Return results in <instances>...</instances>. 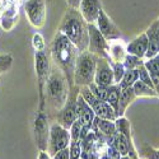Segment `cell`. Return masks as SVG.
I'll list each match as a JSON object with an SVG mask.
<instances>
[{
    "label": "cell",
    "instance_id": "obj_31",
    "mask_svg": "<svg viewBox=\"0 0 159 159\" xmlns=\"http://www.w3.org/2000/svg\"><path fill=\"white\" fill-rule=\"evenodd\" d=\"M13 62V57L10 55H3L0 54V73L7 71Z\"/></svg>",
    "mask_w": 159,
    "mask_h": 159
},
{
    "label": "cell",
    "instance_id": "obj_6",
    "mask_svg": "<svg viewBox=\"0 0 159 159\" xmlns=\"http://www.w3.org/2000/svg\"><path fill=\"white\" fill-rule=\"evenodd\" d=\"M88 33H89V45L88 51L97 57H104L110 60V43L99 32L98 27L94 23H88ZM111 61V60H110Z\"/></svg>",
    "mask_w": 159,
    "mask_h": 159
},
{
    "label": "cell",
    "instance_id": "obj_17",
    "mask_svg": "<svg viewBox=\"0 0 159 159\" xmlns=\"http://www.w3.org/2000/svg\"><path fill=\"white\" fill-rule=\"evenodd\" d=\"M90 107L93 108V111H94V113H96L97 117L104 118V120L116 121V118L118 117L117 113H116V111L106 101H101V99L97 98L93 103L90 104Z\"/></svg>",
    "mask_w": 159,
    "mask_h": 159
},
{
    "label": "cell",
    "instance_id": "obj_25",
    "mask_svg": "<svg viewBox=\"0 0 159 159\" xmlns=\"http://www.w3.org/2000/svg\"><path fill=\"white\" fill-rule=\"evenodd\" d=\"M89 89L92 90V93H93L98 99H101V101H106V99H107L108 87H102V85H98L96 83H92L89 85Z\"/></svg>",
    "mask_w": 159,
    "mask_h": 159
},
{
    "label": "cell",
    "instance_id": "obj_5",
    "mask_svg": "<svg viewBox=\"0 0 159 159\" xmlns=\"http://www.w3.org/2000/svg\"><path fill=\"white\" fill-rule=\"evenodd\" d=\"M80 92V87L74 85L70 88L68 99H66L64 107L57 112V124H60L62 127L70 130L71 125L76 121L78 113H76V102H78V96Z\"/></svg>",
    "mask_w": 159,
    "mask_h": 159
},
{
    "label": "cell",
    "instance_id": "obj_30",
    "mask_svg": "<svg viewBox=\"0 0 159 159\" xmlns=\"http://www.w3.org/2000/svg\"><path fill=\"white\" fill-rule=\"evenodd\" d=\"M82 129H83V125L80 124V121H79V120H76L71 125V127H70V136H71V140L73 141H80Z\"/></svg>",
    "mask_w": 159,
    "mask_h": 159
},
{
    "label": "cell",
    "instance_id": "obj_35",
    "mask_svg": "<svg viewBox=\"0 0 159 159\" xmlns=\"http://www.w3.org/2000/svg\"><path fill=\"white\" fill-rule=\"evenodd\" d=\"M152 82H153V84H154V89H155V92L158 93V96H159V76H152Z\"/></svg>",
    "mask_w": 159,
    "mask_h": 159
},
{
    "label": "cell",
    "instance_id": "obj_36",
    "mask_svg": "<svg viewBox=\"0 0 159 159\" xmlns=\"http://www.w3.org/2000/svg\"><path fill=\"white\" fill-rule=\"evenodd\" d=\"M38 159H51V158H50V155L46 152L41 150V152H39V155H38Z\"/></svg>",
    "mask_w": 159,
    "mask_h": 159
},
{
    "label": "cell",
    "instance_id": "obj_3",
    "mask_svg": "<svg viewBox=\"0 0 159 159\" xmlns=\"http://www.w3.org/2000/svg\"><path fill=\"white\" fill-rule=\"evenodd\" d=\"M46 89V99L48 103V107L54 111H60L68 99L70 85L66 80L64 73L55 66L50 70L47 82L45 84Z\"/></svg>",
    "mask_w": 159,
    "mask_h": 159
},
{
    "label": "cell",
    "instance_id": "obj_13",
    "mask_svg": "<svg viewBox=\"0 0 159 159\" xmlns=\"http://www.w3.org/2000/svg\"><path fill=\"white\" fill-rule=\"evenodd\" d=\"M79 11L82 13L87 23H96L99 17V13L102 11L101 0H82Z\"/></svg>",
    "mask_w": 159,
    "mask_h": 159
},
{
    "label": "cell",
    "instance_id": "obj_34",
    "mask_svg": "<svg viewBox=\"0 0 159 159\" xmlns=\"http://www.w3.org/2000/svg\"><path fill=\"white\" fill-rule=\"evenodd\" d=\"M66 3H68V5H69L70 8L79 9V7H80V3H82V0H66Z\"/></svg>",
    "mask_w": 159,
    "mask_h": 159
},
{
    "label": "cell",
    "instance_id": "obj_38",
    "mask_svg": "<svg viewBox=\"0 0 159 159\" xmlns=\"http://www.w3.org/2000/svg\"><path fill=\"white\" fill-rule=\"evenodd\" d=\"M80 159H82V158H80Z\"/></svg>",
    "mask_w": 159,
    "mask_h": 159
},
{
    "label": "cell",
    "instance_id": "obj_22",
    "mask_svg": "<svg viewBox=\"0 0 159 159\" xmlns=\"http://www.w3.org/2000/svg\"><path fill=\"white\" fill-rule=\"evenodd\" d=\"M120 92H121L120 84H113V85L108 87V96H107V99H106V102L116 111V113L118 112V98H120Z\"/></svg>",
    "mask_w": 159,
    "mask_h": 159
},
{
    "label": "cell",
    "instance_id": "obj_18",
    "mask_svg": "<svg viewBox=\"0 0 159 159\" xmlns=\"http://www.w3.org/2000/svg\"><path fill=\"white\" fill-rule=\"evenodd\" d=\"M111 144L117 149V152L121 154V157H126V155H131L132 158H135V153L134 149H132V144L131 141L127 140V138L121 134V132H116V134L112 136Z\"/></svg>",
    "mask_w": 159,
    "mask_h": 159
},
{
    "label": "cell",
    "instance_id": "obj_20",
    "mask_svg": "<svg viewBox=\"0 0 159 159\" xmlns=\"http://www.w3.org/2000/svg\"><path fill=\"white\" fill-rule=\"evenodd\" d=\"M136 94H135V92H134V88L132 87H124L121 88V92H120V98H118V117H121L126 108L129 107V104L135 99Z\"/></svg>",
    "mask_w": 159,
    "mask_h": 159
},
{
    "label": "cell",
    "instance_id": "obj_23",
    "mask_svg": "<svg viewBox=\"0 0 159 159\" xmlns=\"http://www.w3.org/2000/svg\"><path fill=\"white\" fill-rule=\"evenodd\" d=\"M139 80V70L138 69H126L122 80L120 82V87H132Z\"/></svg>",
    "mask_w": 159,
    "mask_h": 159
},
{
    "label": "cell",
    "instance_id": "obj_24",
    "mask_svg": "<svg viewBox=\"0 0 159 159\" xmlns=\"http://www.w3.org/2000/svg\"><path fill=\"white\" fill-rule=\"evenodd\" d=\"M125 51L122 48V46L120 43H113V45H110V60L112 59L113 62H121L124 61L126 54H125Z\"/></svg>",
    "mask_w": 159,
    "mask_h": 159
},
{
    "label": "cell",
    "instance_id": "obj_29",
    "mask_svg": "<svg viewBox=\"0 0 159 159\" xmlns=\"http://www.w3.org/2000/svg\"><path fill=\"white\" fill-rule=\"evenodd\" d=\"M70 159H80L82 157V141H70L69 145Z\"/></svg>",
    "mask_w": 159,
    "mask_h": 159
},
{
    "label": "cell",
    "instance_id": "obj_21",
    "mask_svg": "<svg viewBox=\"0 0 159 159\" xmlns=\"http://www.w3.org/2000/svg\"><path fill=\"white\" fill-rule=\"evenodd\" d=\"M132 88H134L136 97H159L154 88L147 85L141 80H138L134 85H132Z\"/></svg>",
    "mask_w": 159,
    "mask_h": 159
},
{
    "label": "cell",
    "instance_id": "obj_1",
    "mask_svg": "<svg viewBox=\"0 0 159 159\" xmlns=\"http://www.w3.org/2000/svg\"><path fill=\"white\" fill-rule=\"evenodd\" d=\"M79 54L80 52L75 47V45L65 34L57 31L56 34L54 36V39H52L51 56L55 65L64 73L70 88L75 85L74 73Z\"/></svg>",
    "mask_w": 159,
    "mask_h": 159
},
{
    "label": "cell",
    "instance_id": "obj_27",
    "mask_svg": "<svg viewBox=\"0 0 159 159\" xmlns=\"http://www.w3.org/2000/svg\"><path fill=\"white\" fill-rule=\"evenodd\" d=\"M122 62H124V65H125L126 69H138L139 66L143 64L140 57H138V56H135V55H130V54H127V55L125 56V59H124Z\"/></svg>",
    "mask_w": 159,
    "mask_h": 159
},
{
    "label": "cell",
    "instance_id": "obj_12",
    "mask_svg": "<svg viewBox=\"0 0 159 159\" xmlns=\"http://www.w3.org/2000/svg\"><path fill=\"white\" fill-rule=\"evenodd\" d=\"M96 23H97V27H98L99 32L103 34V37L107 39V41H113V39L120 38V36H121L120 30L116 27V24L103 11V9L99 13V17H98Z\"/></svg>",
    "mask_w": 159,
    "mask_h": 159
},
{
    "label": "cell",
    "instance_id": "obj_9",
    "mask_svg": "<svg viewBox=\"0 0 159 159\" xmlns=\"http://www.w3.org/2000/svg\"><path fill=\"white\" fill-rule=\"evenodd\" d=\"M25 14L30 23L36 28H42L46 23V2L45 0H27L24 4Z\"/></svg>",
    "mask_w": 159,
    "mask_h": 159
},
{
    "label": "cell",
    "instance_id": "obj_11",
    "mask_svg": "<svg viewBox=\"0 0 159 159\" xmlns=\"http://www.w3.org/2000/svg\"><path fill=\"white\" fill-rule=\"evenodd\" d=\"M94 83L102 87H111L115 83L113 70L110 64L108 59L104 57H97V65H96V75H94Z\"/></svg>",
    "mask_w": 159,
    "mask_h": 159
},
{
    "label": "cell",
    "instance_id": "obj_16",
    "mask_svg": "<svg viewBox=\"0 0 159 159\" xmlns=\"http://www.w3.org/2000/svg\"><path fill=\"white\" fill-rule=\"evenodd\" d=\"M148 45H149V39L148 36L143 33L139 37H136L135 39L126 46V52L130 55H135L140 59L145 57V54H147V50H148Z\"/></svg>",
    "mask_w": 159,
    "mask_h": 159
},
{
    "label": "cell",
    "instance_id": "obj_7",
    "mask_svg": "<svg viewBox=\"0 0 159 159\" xmlns=\"http://www.w3.org/2000/svg\"><path fill=\"white\" fill-rule=\"evenodd\" d=\"M71 141L70 131L62 127L60 124H52L50 126V138H48V152L51 155H55L57 152L69 148Z\"/></svg>",
    "mask_w": 159,
    "mask_h": 159
},
{
    "label": "cell",
    "instance_id": "obj_28",
    "mask_svg": "<svg viewBox=\"0 0 159 159\" xmlns=\"http://www.w3.org/2000/svg\"><path fill=\"white\" fill-rule=\"evenodd\" d=\"M138 70H139V80H141L143 83H145L147 85H149V87L154 88V84H153V82H152V76H150V74H149L148 69L145 68L144 62L139 66Z\"/></svg>",
    "mask_w": 159,
    "mask_h": 159
},
{
    "label": "cell",
    "instance_id": "obj_4",
    "mask_svg": "<svg viewBox=\"0 0 159 159\" xmlns=\"http://www.w3.org/2000/svg\"><path fill=\"white\" fill-rule=\"evenodd\" d=\"M96 65H97V56L90 54L87 50L80 52L76 60L75 73H74V83L78 87H89L94 83L96 75Z\"/></svg>",
    "mask_w": 159,
    "mask_h": 159
},
{
    "label": "cell",
    "instance_id": "obj_37",
    "mask_svg": "<svg viewBox=\"0 0 159 159\" xmlns=\"http://www.w3.org/2000/svg\"><path fill=\"white\" fill-rule=\"evenodd\" d=\"M99 159H112V158H111L110 155H107V154H106V153H104V154H103V155H102V157H101Z\"/></svg>",
    "mask_w": 159,
    "mask_h": 159
},
{
    "label": "cell",
    "instance_id": "obj_14",
    "mask_svg": "<svg viewBox=\"0 0 159 159\" xmlns=\"http://www.w3.org/2000/svg\"><path fill=\"white\" fill-rule=\"evenodd\" d=\"M145 34L148 36V39H149V45H148L145 57L153 59L159 54V19L155 20L147 30Z\"/></svg>",
    "mask_w": 159,
    "mask_h": 159
},
{
    "label": "cell",
    "instance_id": "obj_26",
    "mask_svg": "<svg viewBox=\"0 0 159 159\" xmlns=\"http://www.w3.org/2000/svg\"><path fill=\"white\" fill-rule=\"evenodd\" d=\"M112 70H113V76H115V83L120 84V82L124 78V74L126 71L124 62H113L112 64Z\"/></svg>",
    "mask_w": 159,
    "mask_h": 159
},
{
    "label": "cell",
    "instance_id": "obj_8",
    "mask_svg": "<svg viewBox=\"0 0 159 159\" xmlns=\"http://www.w3.org/2000/svg\"><path fill=\"white\" fill-rule=\"evenodd\" d=\"M36 73L38 79V88H39V110H43L45 107V94L43 89L47 82V78L50 74V62L43 51H36Z\"/></svg>",
    "mask_w": 159,
    "mask_h": 159
},
{
    "label": "cell",
    "instance_id": "obj_10",
    "mask_svg": "<svg viewBox=\"0 0 159 159\" xmlns=\"http://www.w3.org/2000/svg\"><path fill=\"white\" fill-rule=\"evenodd\" d=\"M34 136L37 141V147L39 150L46 152L48 149V138H50V126L47 122V115L43 110H39L34 118Z\"/></svg>",
    "mask_w": 159,
    "mask_h": 159
},
{
    "label": "cell",
    "instance_id": "obj_2",
    "mask_svg": "<svg viewBox=\"0 0 159 159\" xmlns=\"http://www.w3.org/2000/svg\"><path fill=\"white\" fill-rule=\"evenodd\" d=\"M59 32L68 37L79 50V52H84L88 50V45H89L88 23L83 18L79 9L69 7V9L65 11V14L60 22Z\"/></svg>",
    "mask_w": 159,
    "mask_h": 159
},
{
    "label": "cell",
    "instance_id": "obj_33",
    "mask_svg": "<svg viewBox=\"0 0 159 159\" xmlns=\"http://www.w3.org/2000/svg\"><path fill=\"white\" fill-rule=\"evenodd\" d=\"M54 159H70V154H69V148H65L60 152H57L54 155Z\"/></svg>",
    "mask_w": 159,
    "mask_h": 159
},
{
    "label": "cell",
    "instance_id": "obj_15",
    "mask_svg": "<svg viewBox=\"0 0 159 159\" xmlns=\"http://www.w3.org/2000/svg\"><path fill=\"white\" fill-rule=\"evenodd\" d=\"M76 113H78V118L76 120L80 121V124L83 126H92L93 125V120L96 117V113L93 111V108L83 99V97L79 93L78 96V102H76Z\"/></svg>",
    "mask_w": 159,
    "mask_h": 159
},
{
    "label": "cell",
    "instance_id": "obj_32",
    "mask_svg": "<svg viewBox=\"0 0 159 159\" xmlns=\"http://www.w3.org/2000/svg\"><path fill=\"white\" fill-rule=\"evenodd\" d=\"M33 46L36 48V51H43L45 50V41H43V37L41 34H34L33 36Z\"/></svg>",
    "mask_w": 159,
    "mask_h": 159
},
{
    "label": "cell",
    "instance_id": "obj_19",
    "mask_svg": "<svg viewBox=\"0 0 159 159\" xmlns=\"http://www.w3.org/2000/svg\"><path fill=\"white\" fill-rule=\"evenodd\" d=\"M92 129L97 130L98 132H101L102 135L107 136V138H112V136L116 134V132H117L115 121L104 120V118H101V117H97V116L94 117V120H93V125H92Z\"/></svg>",
    "mask_w": 159,
    "mask_h": 159
}]
</instances>
